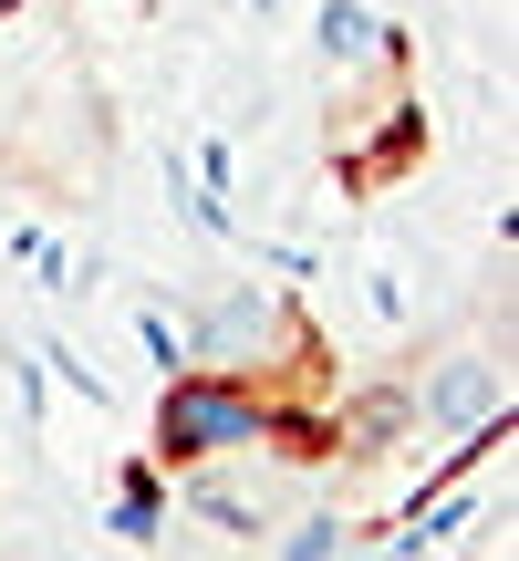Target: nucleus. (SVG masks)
Returning <instances> with one entry per match:
<instances>
[{
  "instance_id": "obj_1",
  "label": "nucleus",
  "mask_w": 519,
  "mask_h": 561,
  "mask_svg": "<svg viewBox=\"0 0 519 561\" xmlns=\"http://www.w3.org/2000/svg\"><path fill=\"white\" fill-rule=\"evenodd\" d=\"M177 354L198 364V375H291L301 364V312L280 301V280H219V291L187 312V333H177Z\"/></svg>"
},
{
  "instance_id": "obj_3",
  "label": "nucleus",
  "mask_w": 519,
  "mask_h": 561,
  "mask_svg": "<svg viewBox=\"0 0 519 561\" xmlns=\"http://www.w3.org/2000/svg\"><path fill=\"white\" fill-rule=\"evenodd\" d=\"M416 405L437 426H458V437H478V426H509V364L499 354H437L416 385Z\"/></svg>"
},
{
  "instance_id": "obj_2",
  "label": "nucleus",
  "mask_w": 519,
  "mask_h": 561,
  "mask_svg": "<svg viewBox=\"0 0 519 561\" xmlns=\"http://www.w3.org/2000/svg\"><path fill=\"white\" fill-rule=\"evenodd\" d=\"M270 437H291V426L270 416V396L240 375H198L187 364L177 385L157 396V447L177 468H208V458H250V447H270Z\"/></svg>"
},
{
  "instance_id": "obj_6",
  "label": "nucleus",
  "mask_w": 519,
  "mask_h": 561,
  "mask_svg": "<svg viewBox=\"0 0 519 561\" xmlns=\"http://www.w3.org/2000/svg\"><path fill=\"white\" fill-rule=\"evenodd\" d=\"M270 551L280 561H333V551H354V530H343L333 510H301L291 530H270Z\"/></svg>"
},
{
  "instance_id": "obj_7",
  "label": "nucleus",
  "mask_w": 519,
  "mask_h": 561,
  "mask_svg": "<svg viewBox=\"0 0 519 561\" xmlns=\"http://www.w3.org/2000/svg\"><path fill=\"white\" fill-rule=\"evenodd\" d=\"M0 11H11V0H0Z\"/></svg>"
},
{
  "instance_id": "obj_5",
  "label": "nucleus",
  "mask_w": 519,
  "mask_h": 561,
  "mask_svg": "<svg viewBox=\"0 0 519 561\" xmlns=\"http://www.w3.org/2000/svg\"><path fill=\"white\" fill-rule=\"evenodd\" d=\"M115 541H166V489L157 479H146V468H136V479H125V500H115Z\"/></svg>"
},
{
  "instance_id": "obj_4",
  "label": "nucleus",
  "mask_w": 519,
  "mask_h": 561,
  "mask_svg": "<svg viewBox=\"0 0 519 561\" xmlns=\"http://www.w3.org/2000/svg\"><path fill=\"white\" fill-rule=\"evenodd\" d=\"M312 42H322V73H395V62H405V42H395V21H374V11H354V0H322V21H312Z\"/></svg>"
}]
</instances>
